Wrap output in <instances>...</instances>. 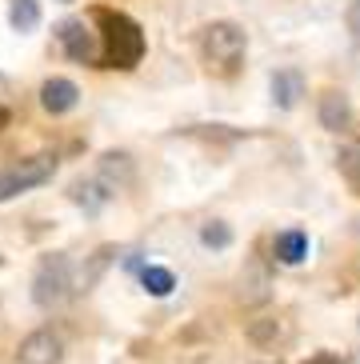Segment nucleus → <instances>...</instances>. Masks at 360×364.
Instances as JSON below:
<instances>
[{"instance_id":"nucleus-15","label":"nucleus","mask_w":360,"mask_h":364,"mask_svg":"<svg viewBox=\"0 0 360 364\" xmlns=\"http://www.w3.org/2000/svg\"><path fill=\"white\" fill-rule=\"evenodd\" d=\"M9 24H12V33H32L41 24V0H12Z\"/></svg>"},{"instance_id":"nucleus-8","label":"nucleus","mask_w":360,"mask_h":364,"mask_svg":"<svg viewBox=\"0 0 360 364\" xmlns=\"http://www.w3.org/2000/svg\"><path fill=\"white\" fill-rule=\"evenodd\" d=\"M317 120L324 132H344L352 124V100L349 92H340V88H329L324 97H320V108H317Z\"/></svg>"},{"instance_id":"nucleus-1","label":"nucleus","mask_w":360,"mask_h":364,"mask_svg":"<svg viewBox=\"0 0 360 364\" xmlns=\"http://www.w3.org/2000/svg\"><path fill=\"white\" fill-rule=\"evenodd\" d=\"M92 16H96V24H100V60H105L108 68H120V73L137 68L140 60H144V48H149L144 28L117 9H96Z\"/></svg>"},{"instance_id":"nucleus-13","label":"nucleus","mask_w":360,"mask_h":364,"mask_svg":"<svg viewBox=\"0 0 360 364\" xmlns=\"http://www.w3.org/2000/svg\"><path fill=\"white\" fill-rule=\"evenodd\" d=\"M272 252L280 264H300L308 257V232L305 228H285V232L272 240Z\"/></svg>"},{"instance_id":"nucleus-7","label":"nucleus","mask_w":360,"mask_h":364,"mask_svg":"<svg viewBox=\"0 0 360 364\" xmlns=\"http://www.w3.org/2000/svg\"><path fill=\"white\" fill-rule=\"evenodd\" d=\"M76 105H80V88H76L68 76H53V80H44L41 85V108L44 112L64 117V112H73Z\"/></svg>"},{"instance_id":"nucleus-6","label":"nucleus","mask_w":360,"mask_h":364,"mask_svg":"<svg viewBox=\"0 0 360 364\" xmlns=\"http://www.w3.org/2000/svg\"><path fill=\"white\" fill-rule=\"evenodd\" d=\"M60 356H64V341H60V332H53V328L28 332L21 341V348H16L21 364H60Z\"/></svg>"},{"instance_id":"nucleus-16","label":"nucleus","mask_w":360,"mask_h":364,"mask_svg":"<svg viewBox=\"0 0 360 364\" xmlns=\"http://www.w3.org/2000/svg\"><path fill=\"white\" fill-rule=\"evenodd\" d=\"M140 284H144V292H149V296H169V292L176 289V277H172L169 268L149 264V268H140Z\"/></svg>"},{"instance_id":"nucleus-10","label":"nucleus","mask_w":360,"mask_h":364,"mask_svg":"<svg viewBox=\"0 0 360 364\" xmlns=\"http://www.w3.org/2000/svg\"><path fill=\"white\" fill-rule=\"evenodd\" d=\"M268 88H272V105L276 108H297L300 97H305V76H300L297 68H276L272 80H268Z\"/></svg>"},{"instance_id":"nucleus-2","label":"nucleus","mask_w":360,"mask_h":364,"mask_svg":"<svg viewBox=\"0 0 360 364\" xmlns=\"http://www.w3.org/2000/svg\"><path fill=\"white\" fill-rule=\"evenodd\" d=\"M244 53H248V33L233 21H212L201 33V56L212 73L233 76L244 65Z\"/></svg>"},{"instance_id":"nucleus-5","label":"nucleus","mask_w":360,"mask_h":364,"mask_svg":"<svg viewBox=\"0 0 360 364\" xmlns=\"http://www.w3.org/2000/svg\"><path fill=\"white\" fill-rule=\"evenodd\" d=\"M56 41H60L68 60H76V65H100V33H92L80 16H68V21L56 24Z\"/></svg>"},{"instance_id":"nucleus-23","label":"nucleus","mask_w":360,"mask_h":364,"mask_svg":"<svg viewBox=\"0 0 360 364\" xmlns=\"http://www.w3.org/2000/svg\"><path fill=\"white\" fill-rule=\"evenodd\" d=\"M4 92H9V76L0 73V97H4Z\"/></svg>"},{"instance_id":"nucleus-19","label":"nucleus","mask_w":360,"mask_h":364,"mask_svg":"<svg viewBox=\"0 0 360 364\" xmlns=\"http://www.w3.org/2000/svg\"><path fill=\"white\" fill-rule=\"evenodd\" d=\"M276 336H280V321H272V316L248 324V341H253V344H272Z\"/></svg>"},{"instance_id":"nucleus-18","label":"nucleus","mask_w":360,"mask_h":364,"mask_svg":"<svg viewBox=\"0 0 360 364\" xmlns=\"http://www.w3.org/2000/svg\"><path fill=\"white\" fill-rule=\"evenodd\" d=\"M201 245L204 248H228L233 245V228L224 225V220H208V225L201 228Z\"/></svg>"},{"instance_id":"nucleus-21","label":"nucleus","mask_w":360,"mask_h":364,"mask_svg":"<svg viewBox=\"0 0 360 364\" xmlns=\"http://www.w3.org/2000/svg\"><path fill=\"white\" fill-rule=\"evenodd\" d=\"M305 364H344V360H340L337 353H317V356H308Z\"/></svg>"},{"instance_id":"nucleus-11","label":"nucleus","mask_w":360,"mask_h":364,"mask_svg":"<svg viewBox=\"0 0 360 364\" xmlns=\"http://www.w3.org/2000/svg\"><path fill=\"white\" fill-rule=\"evenodd\" d=\"M268 289H272L268 268L260 264V260H253V264L240 272V300H244V304H265V300H268Z\"/></svg>"},{"instance_id":"nucleus-12","label":"nucleus","mask_w":360,"mask_h":364,"mask_svg":"<svg viewBox=\"0 0 360 364\" xmlns=\"http://www.w3.org/2000/svg\"><path fill=\"white\" fill-rule=\"evenodd\" d=\"M132 172H137V168H132V156H128V152H105V156H100V172H96V176H100L112 193H117V188L132 184Z\"/></svg>"},{"instance_id":"nucleus-22","label":"nucleus","mask_w":360,"mask_h":364,"mask_svg":"<svg viewBox=\"0 0 360 364\" xmlns=\"http://www.w3.org/2000/svg\"><path fill=\"white\" fill-rule=\"evenodd\" d=\"M9 120H12V112H9V108H4V105H0V129H4Z\"/></svg>"},{"instance_id":"nucleus-4","label":"nucleus","mask_w":360,"mask_h":364,"mask_svg":"<svg viewBox=\"0 0 360 364\" xmlns=\"http://www.w3.org/2000/svg\"><path fill=\"white\" fill-rule=\"evenodd\" d=\"M56 176V156L53 152H36L28 161L21 164H9V168H0V204L12 200L16 193H28V188H41Z\"/></svg>"},{"instance_id":"nucleus-3","label":"nucleus","mask_w":360,"mask_h":364,"mask_svg":"<svg viewBox=\"0 0 360 364\" xmlns=\"http://www.w3.org/2000/svg\"><path fill=\"white\" fill-rule=\"evenodd\" d=\"M73 292H76L73 260L64 257V252L41 257V264H36V272H32V304L44 309V312H53V309H60Z\"/></svg>"},{"instance_id":"nucleus-14","label":"nucleus","mask_w":360,"mask_h":364,"mask_svg":"<svg viewBox=\"0 0 360 364\" xmlns=\"http://www.w3.org/2000/svg\"><path fill=\"white\" fill-rule=\"evenodd\" d=\"M117 260V248L105 245V248H96L92 257H88V268H80V280H76V292H88L96 284V280L105 277V268Z\"/></svg>"},{"instance_id":"nucleus-17","label":"nucleus","mask_w":360,"mask_h":364,"mask_svg":"<svg viewBox=\"0 0 360 364\" xmlns=\"http://www.w3.org/2000/svg\"><path fill=\"white\" fill-rule=\"evenodd\" d=\"M337 168H340L344 181L360 188V144H344V149L337 152Z\"/></svg>"},{"instance_id":"nucleus-9","label":"nucleus","mask_w":360,"mask_h":364,"mask_svg":"<svg viewBox=\"0 0 360 364\" xmlns=\"http://www.w3.org/2000/svg\"><path fill=\"white\" fill-rule=\"evenodd\" d=\"M112 196H117V193H112L100 176H92V181H73V188H68V200H73L76 208H85L88 216H96L108 200H112Z\"/></svg>"},{"instance_id":"nucleus-20","label":"nucleus","mask_w":360,"mask_h":364,"mask_svg":"<svg viewBox=\"0 0 360 364\" xmlns=\"http://www.w3.org/2000/svg\"><path fill=\"white\" fill-rule=\"evenodd\" d=\"M344 24H349L352 36H360V0H349V9H344Z\"/></svg>"}]
</instances>
